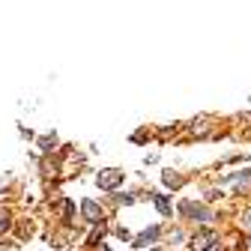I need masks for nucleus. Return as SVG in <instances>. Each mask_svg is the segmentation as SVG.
Segmentation results:
<instances>
[{
  "mask_svg": "<svg viewBox=\"0 0 251 251\" xmlns=\"http://www.w3.org/2000/svg\"><path fill=\"white\" fill-rule=\"evenodd\" d=\"M120 179H123V171H114V168L99 171V188H117Z\"/></svg>",
  "mask_w": 251,
  "mask_h": 251,
  "instance_id": "obj_1",
  "label": "nucleus"
},
{
  "mask_svg": "<svg viewBox=\"0 0 251 251\" xmlns=\"http://www.w3.org/2000/svg\"><path fill=\"white\" fill-rule=\"evenodd\" d=\"M81 212H84L87 222H93V225L102 222V209H99V203H96V201H84V203H81Z\"/></svg>",
  "mask_w": 251,
  "mask_h": 251,
  "instance_id": "obj_2",
  "label": "nucleus"
},
{
  "mask_svg": "<svg viewBox=\"0 0 251 251\" xmlns=\"http://www.w3.org/2000/svg\"><path fill=\"white\" fill-rule=\"evenodd\" d=\"M212 242H215V233H212V230H206V233H201V236H195V239H192V248H195V251H209V248H212Z\"/></svg>",
  "mask_w": 251,
  "mask_h": 251,
  "instance_id": "obj_3",
  "label": "nucleus"
},
{
  "mask_svg": "<svg viewBox=\"0 0 251 251\" xmlns=\"http://www.w3.org/2000/svg\"><path fill=\"white\" fill-rule=\"evenodd\" d=\"M212 132V126L206 123V120H198V123H192V135L195 138H203V135H209Z\"/></svg>",
  "mask_w": 251,
  "mask_h": 251,
  "instance_id": "obj_4",
  "label": "nucleus"
},
{
  "mask_svg": "<svg viewBox=\"0 0 251 251\" xmlns=\"http://www.w3.org/2000/svg\"><path fill=\"white\" fill-rule=\"evenodd\" d=\"M155 236H159V227H150L147 233H141V236H138V245H150Z\"/></svg>",
  "mask_w": 251,
  "mask_h": 251,
  "instance_id": "obj_5",
  "label": "nucleus"
},
{
  "mask_svg": "<svg viewBox=\"0 0 251 251\" xmlns=\"http://www.w3.org/2000/svg\"><path fill=\"white\" fill-rule=\"evenodd\" d=\"M155 206H159V212H162V215H168V212H171V203H168L165 198H155Z\"/></svg>",
  "mask_w": 251,
  "mask_h": 251,
  "instance_id": "obj_6",
  "label": "nucleus"
},
{
  "mask_svg": "<svg viewBox=\"0 0 251 251\" xmlns=\"http://www.w3.org/2000/svg\"><path fill=\"white\" fill-rule=\"evenodd\" d=\"M3 230H9V215H6V212L0 215V233H3Z\"/></svg>",
  "mask_w": 251,
  "mask_h": 251,
  "instance_id": "obj_7",
  "label": "nucleus"
},
{
  "mask_svg": "<svg viewBox=\"0 0 251 251\" xmlns=\"http://www.w3.org/2000/svg\"><path fill=\"white\" fill-rule=\"evenodd\" d=\"M165 182H168V185H179V176H174V174H165Z\"/></svg>",
  "mask_w": 251,
  "mask_h": 251,
  "instance_id": "obj_8",
  "label": "nucleus"
},
{
  "mask_svg": "<svg viewBox=\"0 0 251 251\" xmlns=\"http://www.w3.org/2000/svg\"><path fill=\"white\" fill-rule=\"evenodd\" d=\"M42 150H54V138H42Z\"/></svg>",
  "mask_w": 251,
  "mask_h": 251,
  "instance_id": "obj_9",
  "label": "nucleus"
},
{
  "mask_svg": "<svg viewBox=\"0 0 251 251\" xmlns=\"http://www.w3.org/2000/svg\"><path fill=\"white\" fill-rule=\"evenodd\" d=\"M242 225H245V227H251V209H248V212L242 215Z\"/></svg>",
  "mask_w": 251,
  "mask_h": 251,
  "instance_id": "obj_10",
  "label": "nucleus"
}]
</instances>
